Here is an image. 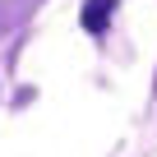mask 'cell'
I'll use <instances>...</instances> for the list:
<instances>
[{
    "label": "cell",
    "mask_w": 157,
    "mask_h": 157,
    "mask_svg": "<svg viewBox=\"0 0 157 157\" xmlns=\"http://www.w3.org/2000/svg\"><path fill=\"white\" fill-rule=\"evenodd\" d=\"M111 14H116V0H88V5H83V28L93 37H102L106 23H111Z\"/></svg>",
    "instance_id": "1"
}]
</instances>
